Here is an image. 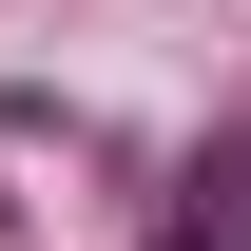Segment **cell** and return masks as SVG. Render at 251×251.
Wrapping results in <instances>:
<instances>
[{
  "label": "cell",
  "mask_w": 251,
  "mask_h": 251,
  "mask_svg": "<svg viewBox=\"0 0 251 251\" xmlns=\"http://www.w3.org/2000/svg\"><path fill=\"white\" fill-rule=\"evenodd\" d=\"M193 232H213V251H251V135H232L213 174H193Z\"/></svg>",
  "instance_id": "6da1fadb"
},
{
  "label": "cell",
  "mask_w": 251,
  "mask_h": 251,
  "mask_svg": "<svg viewBox=\"0 0 251 251\" xmlns=\"http://www.w3.org/2000/svg\"><path fill=\"white\" fill-rule=\"evenodd\" d=\"M174 251H213V232H174Z\"/></svg>",
  "instance_id": "7a4b0ae2"
}]
</instances>
